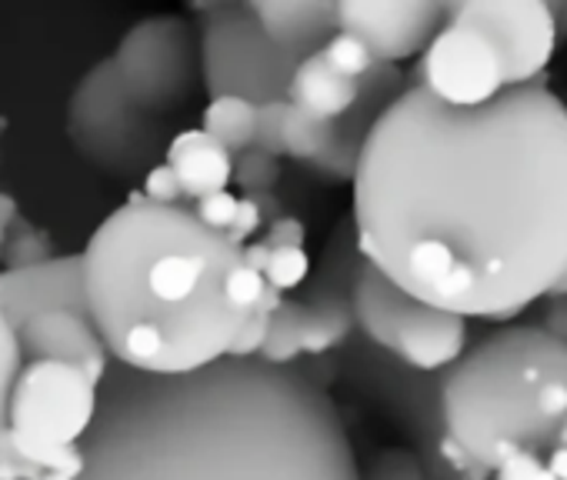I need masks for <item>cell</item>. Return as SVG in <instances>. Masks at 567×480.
Segmentation results:
<instances>
[{"instance_id":"6da1fadb","label":"cell","mask_w":567,"mask_h":480,"mask_svg":"<svg viewBox=\"0 0 567 480\" xmlns=\"http://www.w3.org/2000/svg\"><path fill=\"white\" fill-rule=\"evenodd\" d=\"M348 223L361 264L408 298L514 321L567 268V104L534 84L481 107L404 87L364 134Z\"/></svg>"},{"instance_id":"7a4b0ae2","label":"cell","mask_w":567,"mask_h":480,"mask_svg":"<svg viewBox=\"0 0 567 480\" xmlns=\"http://www.w3.org/2000/svg\"><path fill=\"white\" fill-rule=\"evenodd\" d=\"M0 480H361V467L338 404L291 367L157 377L111 354H24Z\"/></svg>"},{"instance_id":"3957f363","label":"cell","mask_w":567,"mask_h":480,"mask_svg":"<svg viewBox=\"0 0 567 480\" xmlns=\"http://www.w3.org/2000/svg\"><path fill=\"white\" fill-rule=\"evenodd\" d=\"M244 244L204 223L190 204H157L134 190L114 207L78 254L84 311L111 361L157 377L230 361L250 324L227 298Z\"/></svg>"},{"instance_id":"277c9868","label":"cell","mask_w":567,"mask_h":480,"mask_svg":"<svg viewBox=\"0 0 567 480\" xmlns=\"http://www.w3.org/2000/svg\"><path fill=\"white\" fill-rule=\"evenodd\" d=\"M444 437L497 473L511 457L567 447V347L540 327H504L444 374Z\"/></svg>"},{"instance_id":"5b68a950","label":"cell","mask_w":567,"mask_h":480,"mask_svg":"<svg viewBox=\"0 0 567 480\" xmlns=\"http://www.w3.org/2000/svg\"><path fill=\"white\" fill-rule=\"evenodd\" d=\"M64 134L71 150L91 170L121 184H141L157 164H164V150L174 137L167 121L147 114L124 91L107 58L84 71L74 84Z\"/></svg>"},{"instance_id":"8992f818","label":"cell","mask_w":567,"mask_h":480,"mask_svg":"<svg viewBox=\"0 0 567 480\" xmlns=\"http://www.w3.org/2000/svg\"><path fill=\"white\" fill-rule=\"evenodd\" d=\"M351 314L354 327H361L371 344L421 374L451 371L467 351L464 317L408 298L368 264H358L354 271Z\"/></svg>"},{"instance_id":"52a82bcc","label":"cell","mask_w":567,"mask_h":480,"mask_svg":"<svg viewBox=\"0 0 567 480\" xmlns=\"http://www.w3.org/2000/svg\"><path fill=\"white\" fill-rule=\"evenodd\" d=\"M107 61L124 91L157 121H171L204 94L197 24L184 14L137 21Z\"/></svg>"},{"instance_id":"ba28073f","label":"cell","mask_w":567,"mask_h":480,"mask_svg":"<svg viewBox=\"0 0 567 480\" xmlns=\"http://www.w3.org/2000/svg\"><path fill=\"white\" fill-rule=\"evenodd\" d=\"M200 87L207 101L240 97L250 104L284 101L298 58L277 51L254 24L247 4L200 8L197 24Z\"/></svg>"},{"instance_id":"9c48e42d","label":"cell","mask_w":567,"mask_h":480,"mask_svg":"<svg viewBox=\"0 0 567 480\" xmlns=\"http://www.w3.org/2000/svg\"><path fill=\"white\" fill-rule=\"evenodd\" d=\"M447 24L481 34L501 67L507 87H547L544 71L557 51V28L544 0H467L447 4Z\"/></svg>"},{"instance_id":"30bf717a","label":"cell","mask_w":567,"mask_h":480,"mask_svg":"<svg viewBox=\"0 0 567 480\" xmlns=\"http://www.w3.org/2000/svg\"><path fill=\"white\" fill-rule=\"evenodd\" d=\"M414 87L451 107H481L504 91V67L481 34L444 24L421 54Z\"/></svg>"},{"instance_id":"8fae6325","label":"cell","mask_w":567,"mask_h":480,"mask_svg":"<svg viewBox=\"0 0 567 480\" xmlns=\"http://www.w3.org/2000/svg\"><path fill=\"white\" fill-rule=\"evenodd\" d=\"M447 24L441 0H344L338 4V31L358 38L384 67L427 51Z\"/></svg>"},{"instance_id":"7c38bea8","label":"cell","mask_w":567,"mask_h":480,"mask_svg":"<svg viewBox=\"0 0 567 480\" xmlns=\"http://www.w3.org/2000/svg\"><path fill=\"white\" fill-rule=\"evenodd\" d=\"M58 307L84 311L78 254H61V258H48L28 268L0 271V311L11 317L14 327H21L41 311H58Z\"/></svg>"},{"instance_id":"4fadbf2b","label":"cell","mask_w":567,"mask_h":480,"mask_svg":"<svg viewBox=\"0 0 567 480\" xmlns=\"http://www.w3.org/2000/svg\"><path fill=\"white\" fill-rule=\"evenodd\" d=\"M260 34L284 54H318L338 34V4L331 0H257L247 4Z\"/></svg>"},{"instance_id":"5bb4252c","label":"cell","mask_w":567,"mask_h":480,"mask_svg":"<svg viewBox=\"0 0 567 480\" xmlns=\"http://www.w3.org/2000/svg\"><path fill=\"white\" fill-rule=\"evenodd\" d=\"M164 164L171 167L181 200L197 204L204 197H214L220 190H230V174H234V157L217 147L207 134L197 127L177 131L164 150Z\"/></svg>"},{"instance_id":"9a60e30c","label":"cell","mask_w":567,"mask_h":480,"mask_svg":"<svg viewBox=\"0 0 567 480\" xmlns=\"http://www.w3.org/2000/svg\"><path fill=\"white\" fill-rule=\"evenodd\" d=\"M284 101H288L295 111L315 117V121L338 124L358 107L361 81H348L321 54H308L295 64V71L288 77V91H284Z\"/></svg>"},{"instance_id":"2e32d148","label":"cell","mask_w":567,"mask_h":480,"mask_svg":"<svg viewBox=\"0 0 567 480\" xmlns=\"http://www.w3.org/2000/svg\"><path fill=\"white\" fill-rule=\"evenodd\" d=\"M200 134H207L217 147H224L230 157L254 147L257 134V104L240 97H214L200 111Z\"/></svg>"},{"instance_id":"e0dca14e","label":"cell","mask_w":567,"mask_h":480,"mask_svg":"<svg viewBox=\"0 0 567 480\" xmlns=\"http://www.w3.org/2000/svg\"><path fill=\"white\" fill-rule=\"evenodd\" d=\"M318 54H321L341 77H348V81H364V77L378 67V61L371 58V51H368L358 38H351V34H344V31H338Z\"/></svg>"},{"instance_id":"ac0fdd59","label":"cell","mask_w":567,"mask_h":480,"mask_svg":"<svg viewBox=\"0 0 567 480\" xmlns=\"http://www.w3.org/2000/svg\"><path fill=\"white\" fill-rule=\"evenodd\" d=\"M21 367H24V351H21L18 327L0 311V427L8 420V404H11V390H14Z\"/></svg>"},{"instance_id":"d6986e66","label":"cell","mask_w":567,"mask_h":480,"mask_svg":"<svg viewBox=\"0 0 567 480\" xmlns=\"http://www.w3.org/2000/svg\"><path fill=\"white\" fill-rule=\"evenodd\" d=\"M280 180V160L260 154V150H244L234 157V174H230V184L240 187V194H260V190H270L274 184Z\"/></svg>"},{"instance_id":"ffe728a7","label":"cell","mask_w":567,"mask_h":480,"mask_svg":"<svg viewBox=\"0 0 567 480\" xmlns=\"http://www.w3.org/2000/svg\"><path fill=\"white\" fill-rule=\"evenodd\" d=\"M361 480H424V467L408 447H384L381 453H374Z\"/></svg>"},{"instance_id":"44dd1931","label":"cell","mask_w":567,"mask_h":480,"mask_svg":"<svg viewBox=\"0 0 567 480\" xmlns=\"http://www.w3.org/2000/svg\"><path fill=\"white\" fill-rule=\"evenodd\" d=\"M280 114H284V101L274 104H260L257 107V134H254V150L280 160Z\"/></svg>"},{"instance_id":"7402d4cb","label":"cell","mask_w":567,"mask_h":480,"mask_svg":"<svg viewBox=\"0 0 567 480\" xmlns=\"http://www.w3.org/2000/svg\"><path fill=\"white\" fill-rule=\"evenodd\" d=\"M441 457H444V463L457 473V480H491V477H494L487 467H481L477 460H471L451 437H441Z\"/></svg>"},{"instance_id":"603a6c76","label":"cell","mask_w":567,"mask_h":480,"mask_svg":"<svg viewBox=\"0 0 567 480\" xmlns=\"http://www.w3.org/2000/svg\"><path fill=\"white\" fill-rule=\"evenodd\" d=\"M494 480H554L544 457H534V453H517L511 457L497 473Z\"/></svg>"},{"instance_id":"cb8c5ba5","label":"cell","mask_w":567,"mask_h":480,"mask_svg":"<svg viewBox=\"0 0 567 480\" xmlns=\"http://www.w3.org/2000/svg\"><path fill=\"white\" fill-rule=\"evenodd\" d=\"M540 331H544V334H550L557 344H564V347H567V298H547Z\"/></svg>"},{"instance_id":"d4e9b609","label":"cell","mask_w":567,"mask_h":480,"mask_svg":"<svg viewBox=\"0 0 567 480\" xmlns=\"http://www.w3.org/2000/svg\"><path fill=\"white\" fill-rule=\"evenodd\" d=\"M544 463H547V470H550L554 480H567V447H554L544 457Z\"/></svg>"},{"instance_id":"484cf974","label":"cell","mask_w":567,"mask_h":480,"mask_svg":"<svg viewBox=\"0 0 567 480\" xmlns=\"http://www.w3.org/2000/svg\"><path fill=\"white\" fill-rule=\"evenodd\" d=\"M550 18H554V28H557V41L567 38V4H547Z\"/></svg>"},{"instance_id":"4316f807","label":"cell","mask_w":567,"mask_h":480,"mask_svg":"<svg viewBox=\"0 0 567 480\" xmlns=\"http://www.w3.org/2000/svg\"><path fill=\"white\" fill-rule=\"evenodd\" d=\"M547 298H567V268H564V274L557 278V284L550 288V294Z\"/></svg>"}]
</instances>
